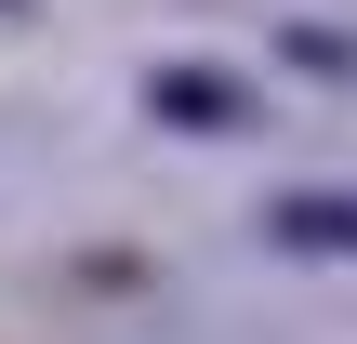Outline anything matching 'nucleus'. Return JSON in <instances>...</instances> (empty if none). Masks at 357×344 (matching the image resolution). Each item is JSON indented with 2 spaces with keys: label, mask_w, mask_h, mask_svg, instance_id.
Returning a JSON list of instances; mask_svg holds the SVG:
<instances>
[{
  "label": "nucleus",
  "mask_w": 357,
  "mask_h": 344,
  "mask_svg": "<svg viewBox=\"0 0 357 344\" xmlns=\"http://www.w3.org/2000/svg\"><path fill=\"white\" fill-rule=\"evenodd\" d=\"M172 133H252V80H225V66H159V93H146Z\"/></svg>",
  "instance_id": "obj_1"
},
{
  "label": "nucleus",
  "mask_w": 357,
  "mask_h": 344,
  "mask_svg": "<svg viewBox=\"0 0 357 344\" xmlns=\"http://www.w3.org/2000/svg\"><path fill=\"white\" fill-rule=\"evenodd\" d=\"M278 239L291 252H357V199H278Z\"/></svg>",
  "instance_id": "obj_2"
},
{
  "label": "nucleus",
  "mask_w": 357,
  "mask_h": 344,
  "mask_svg": "<svg viewBox=\"0 0 357 344\" xmlns=\"http://www.w3.org/2000/svg\"><path fill=\"white\" fill-rule=\"evenodd\" d=\"M278 53H291V66H331V80H344V66H357V40H331V27H291Z\"/></svg>",
  "instance_id": "obj_3"
}]
</instances>
